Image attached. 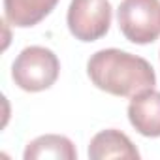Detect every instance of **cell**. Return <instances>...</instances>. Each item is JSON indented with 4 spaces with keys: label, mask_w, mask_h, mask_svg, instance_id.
Here are the masks:
<instances>
[{
    "label": "cell",
    "mask_w": 160,
    "mask_h": 160,
    "mask_svg": "<svg viewBox=\"0 0 160 160\" xmlns=\"http://www.w3.org/2000/svg\"><path fill=\"white\" fill-rule=\"evenodd\" d=\"M111 25L109 0H72L68 8V28L79 42H96L108 34Z\"/></svg>",
    "instance_id": "4"
},
{
    "label": "cell",
    "mask_w": 160,
    "mask_h": 160,
    "mask_svg": "<svg viewBox=\"0 0 160 160\" xmlns=\"http://www.w3.org/2000/svg\"><path fill=\"white\" fill-rule=\"evenodd\" d=\"M89 158L91 160H108V158H126V160H138L139 151L130 141L126 134L121 130L109 128L98 132L89 145Z\"/></svg>",
    "instance_id": "6"
},
{
    "label": "cell",
    "mask_w": 160,
    "mask_h": 160,
    "mask_svg": "<svg viewBox=\"0 0 160 160\" xmlns=\"http://www.w3.org/2000/svg\"><path fill=\"white\" fill-rule=\"evenodd\" d=\"M87 73L100 91L113 96L132 98L156 83V73L145 58L121 49L96 51L87 62Z\"/></svg>",
    "instance_id": "1"
},
{
    "label": "cell",
    "mask_w": 160,
    "mask_h": 160,
    "mask_svg": "<svg viewBox=\"0 0 160 160\" xmlns=\"http://www.w3.org/2000/svg\"><path fill=\"white\" fill-rule=\"evenodd\" d=\"M117 19L128 42L152 43L160 36V0H122Z\"/></svg>",
    "instance_id": "3"
},
{
    "label": "cell",
    "mask_w": 160,
    "mask_h": 160,
    "mask_svg": "<svg viewBox=\"0 0 160 160\" xmlns=\"http://www.w3.org/2000/svg\"><path fill=\"white\" fill-rule=\"evenodd\" d=\"M58 72L60 62L57 55L42 45L25 47L12 66V77L15 85L27 92H40L49 89L57 81Z\"/></svg>",
    "instance_id": "2"
},
{
    "label": "cell",
    "mask_w": 160,
    "mask_h": 160,
    "mask_svg": "<svg viewBox=\"0 0 160 160\" xmlns=\"http://www.w3.org/2000/svg\"><path fill=\"white\" fill-rule=\"evenodd\" d=\"M130 124L145 138L160 136V92L154 89H147L136 96H132L128 106Z\"/></svg>",
    "instance_id": "5"
},
{
    "label": "cell",
    "mask_w": 160,
    "mask_h": 160,
    "mask_svg": "<svg viewBox=\"0 0 160 160\" xmlns=\"http://www.w3.org/2000/svg\"><path fill=\"white\" fill-rule=\"evenodd\" d=\"M25 160H42V158H57V160H75L77 151L73 143L66 136L45 134L32 139L25 149Z\"/></svg>",
    "instance_id": "8"
},
{
    "label": "cell",
    "mask_w": 160,
    "mask_h": 160,
    "mask_svg": "<svg viewBox=\"0 0 160 160\" xmlns=\"http://www.w3.org/2000/svg\"><path fill=\"white\" fill-rule=\"evenodd\" d=\"M57 4L58 0H4L6 21L13 27L28 28L45 19Z\"/></svg>",
    "instance_id": "7"
}]
</instances>
